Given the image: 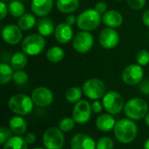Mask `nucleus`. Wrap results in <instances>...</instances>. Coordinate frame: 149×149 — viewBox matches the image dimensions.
Instances as JSON below:
<instances>
[{"mask_svg":"<svg viewBox=\"0 0 149 149\" xmlns=\"http://www.w3.org/2000/svg\"><path fill=\"white\" fill-rule=\"evenodd\" d=\"M113 133L118 141L128 144L135 140L138 134V127L131 119H121L116 122Z\"/></svg>","mask_w":149,"mask_h":149,"instance_id":"1","label":"nucleus"},{"mask_svg":"<svg viewBox=\"0 0 149 149\" xmlns=\"http://www.w3.org/2000/svg\"><path fill=\"white\" fill-rule=\"evenodd\" d=\"M124 112L128 119L140 120L148 113V104L141 98H133L126 103Z\"/></svg>","mask_w":149,"mask_h":149,"instance_id":"2","label":"nucleus"},{"mask_svg":"<svg viewBox=\"0 0 149 149\" xmlns=\"http://www.w3.org/2000/svg\"><path fill=\"white\" fill-rule=\"evenodd\" d=\"M33 101L31 97L26 94H16L10 97L8 102L9 108L17 115H27L33 109Z\"/></svg>","mask_w":149,"mask_h":149,"instance_id":"3","label":"nucleus"},{"mask_svg":"<svg viewBox=\"0 0 149 149\" xmlns=\"http://www.w3.org/2000/svg\"><path fill=\"white\" fill-rule=\"evenodd\" d=\"M101 17L94 9H88L81 12L77 17L78 27L86 31L95 30L100 24Z\"/></svg>","mask_w":149,"mask_h":149,"instance_id":"4","label":"nucleus"},{"mask_svg":"<svg viewBox=\"0 0 149 149\" xmlns=\"http://www.w3.org/2000/svg\"><path fill=\"white\" fill-rule=\"evenodd\" d=\"M23 52L30 56L39 54L45 46V40L40 34H31L27 36L22 42Z\"/></svg>","mask_w":149,"mask_h":149,"instance_id":"5","label":"nucleus"},{"mask_svg":"<svg viewBox=\"0 0 149 149\" xmlns=\"http://www.w3.org/2000/svg\"><path fill=\"white\" fill-rule=\"evenodd\" d=\"M64 132L59 128L52 127L46 129L43 135V143L47 149H62L65 143Z\"/></svg>","mask_w":149,"mask_h":149,"instance_id":"6","label":"nucleus"},{"mask_svg":"<svg viewBox=\"0 0 149 149\" xmlns=\"http://www.w3.org/2000/svg\"><path fill=\"white\" fill-rule=\"evenodd\" d=\"M102 104L107 112L112 115L118 114L125 107L122 96L115 91L107 93L102 98Z\"/></svg>","mask_w":149,"mask_h":149,"instance_id":"7","label":"nucleus"},{"mask_svg":"<svg viewBox=\"0 0 149 149\" xmlns=\"http://www.w3.org/2000/svg\"><path fill=\"white\" fill-rule=\"evenodd\" d=\"M82 90L87 98L93 100L103 98L107 93L105 83L99 79H90L86 80L82 86Z\"/></svg>","mask_w":149,"mask_h":149,"instance_id":"8","label":"nucleus"},{"mask_svg":"<svg viewBox=\"0 0 149 149\" xmlns=\"http://www.w3.org/2000/svg\"><path fill=\"white\" fill-rule=\"evenodd\" d=\"M144 72L141 65L133 64L126 67L122 72V80L128 86H135L143 80Z\"/></svg>","mask_w":149,"mask_h":149,"instance_id":"9","label":"nucleus"},{"mask_svg":"<svg viewBox=\"0 0 149 149\" xmlns=\"http://www.w3.org/2000/svg\"><path fill=\"white\" fill-rule=\"evenodd\" d=\"M92 106L86 100H79L75 103L72 110V118L77 124H86L92 115Z\"/></svg>","mask_w":149,"mask_h":149,"instance_id":"10","label":"nucleus"},{"mask_svg":"<svg viewBox=\"0 0 149 149\" xmlns=\"http://www.w3.org/2000/svg\"><path fill=\"white\" fill-rule=\"evenodd\" d=\"M93 42L94 38L93 35L88 31H83L81 32H79L74 37L72 41V46L77 52L80 53H86L92 49Z\"/></svg>","mask_w":149,"mask_h":149,"instance_id":"11","label":"nucleus"},{"mask_svg":"<svg viewBox=\"0 0 149 149\" xmlns=\"http://www.w3.org/2000/svg\"><path fill=\"white\" fill-rule=\"evenodd\" d=\"M31 99L33 103L40 107H45L50 106L53 101L52 92L45 86H40L36 88L31 93Z\"/></svg>","mask_w":149,"mask_h":149,"instance_id":"12","label":"nucleus"},{"mask_svg":"<svg viewBox=\"0 0 149 149\" xmlns=\"http://www.w3.org/2000/svg\"><path fill=\"white\" fill-rule=\"evenodd\" d=\"M99 41L103 48L113 49L118 45L120 36L113 28H105L100 33Z\"/></svg>","mask_w":149,"mask_h":149,"instance_id":"13","label":"nucleus"},{"mask_svg":"<svg viewBox=\"0 0 149 149\" xmlns=\"http://www.w3.org/2000/svg\"><path fill=\"white\" fill-rule=\"evenodd\" d=\"M71 149H96V142L90 135L79 133L71 140Z\"/></svg>","mask_w":149,"mask_h":149,"instance_id":"14","label":"nucleus"},{"mask_svg":"<svg viewBox=\"0 0 149 149\" xmlns=\"http://www.w3.org/2000/svg\"><path fill=\"white\" fill-rule=\"evenodd\" d=\"M3 39L9 45H17L18 44L23 37L21 29L19 26L14 24L6 25L2 31Z\"/></svg>","mask_w":149,"mask_h":149,"instance_id":"15","label":"nucleus"},{"mask_svg":"<svg viewBox=\"0 0 149 149\" xmlns=\"http://www.w3.org/2000/svg\"><path fill=\"white\" fill-rule=\"evenodd\" d=\"M56 40L60 44H67L73 36V31L67 23H61L57 25L54 31Z\"/></svg>","mask_w":149,"mask_h":149,"instance_id":"16","label":"nucleus"},{"mask_svg":"<svg viewBox=\"0 0 149 149\" xmlns=\"http://www.w3.org/2000/svg\"><path fill=\"white\" fill-rule=\"evenodd\" d=\"M53 6V0H32L31 10L38 17H45L50 13Z\"/></svg>","mask_w":149,"mask_h":149,"instance_id":"17","label":"nucleus"},{"mask_svg":"<svg viewBox=\"0 0 149 149\" xmlns=\"http://www.w3.org/2000/svg\"><path fill=\"white\" fill-rule=\"evenodd\" d=\"M116 124L114 117L110 113H103L96 119V127L102 132H109L114 128Z\"/></svg>","mask_w":149,"mask_h":149,"instance_id":"18","label":"nucleus"},{"mask_svg":"<svg viewBox=\"0 0 149 149\" xmlns=\"http://www.w3.org/2000/svg\"><path fill=\"white\" fill-rule=\"evenodd\" d=\"M102 21L109 28H117L121 25L123 22V17L119 11L112 10L104 13L102 17Z\"/></svg>","mask_w":149,"mask_h":149,"instance_id":"19","label":"nucleus"},{"mask_svg":"<svg viewBox=\"0 0 149 149\" xmlns=\"http://www.w3.org/2000/svg\"><path fill=\"white\" fill-rule=\"evenodd\" d=\"M9 128L16 135H22L26 132L27 124L25 120L21 116H14L9 122Z\"/></svg>","mask_w":149,"mask_h":149,"instance_id":"20","label":"nucleus"},{"mask_svg":"<svg viewBox=\"0 0 149 149\" xmlns=\"http://www.w3.org/2000/svg\"><path fill=\"white\" fill-rule=\"evenodd\" d=\"M38 31L43 37H48L55 31L53 22L47 17L41 18L38 22Z\"/></svg>","mask_w":149,"mask_h":149,"instance_id":"21","label":"nucleus"},{"mask_svg":"<svg viewBox=\"0 0 149 149\" xmlns=\"http://www.w3.org/2000/svg\"><path fill=\"white\" fill-rule=\"evenodd\" d=\"M3 149H28V143L21 135L12 136L4 143Z\"/></svg>","mask_w":149,"mask_h":149,"instance_id":"22","label":"nucleus"},{"mask_svg":"<svg viewBox=\"0 0 149 149\" xmlns=\"http://www.w3.org/2000/svg\"><path fill=\"white\" fill-rule=\"evenodd\" d=\"M57 8L63 13H71L75 11L79 4V0H57Z\"/></svg>","mask_w":149,"mask_h":149,"instance_id":"23","label":"nucleus"},{"mask_svg":"<svg viewBox=\"0 0 149 149\" xmlns=\"http://www.w3.org/2000/svg\"><path fill=\"white\" fill-rule=\"evenodd\" d=\"M24 52H16L12 55L10 58V65L13 69L16 70H22L25 67L28 63V58Z\"/></svg>","mask_w":149,"mask_h":149,"instance_id":"24","label":"nucleus"},{"mask_svg":"<svg viewBox=\"0 0 149 149\" xmlns=\"http://www.w3.org/2000/svg\"><path fill=\"white\" fill-rule=\"evenodd\" d=\"M13 68L6 63L0 64V82L2 85L9 83L13 79Z\"/></svg>","mask_w":149,"mask_h":149,"instance_id":"25","label":"nucleus"},{"mask_svg":"<svg viewBox=\"0 0 149 149\" xmlns=\"http://www.w3.org/2000/svg\"><path fill=\"white\" fill-rule=\"evenodd\" d=\"M36 23V18L33 14L31 13H26L24 14L22 17H19L18 19V26L21 30L23 31H28L33 28Z\"/></svg>","mask_w":149,"mask_h":149,"instance_id":"26","label":"nucleus"},{"mask_svg":"<svg viewBox=\"0 0 149 149\" xmlns=\"http://www.w3.org/2000/svg\"><path fill=\"white\" fill-rule=\"evenodd\" d=\"M64 56H65L64 50L58 46H52L46 52V58L52 63L60 62L64 58Z\"/></svg>","mask_w":149,"mask_h":149,"instance_id":"27","label":"nucleus"},{"mask_svg":"<svg viewBox=\"0 0 149 149\" xmlns=\"http://www.w3.org/2000/svg\"><path fill=\"white\" fill-rule=\"evenodd\" d=\"M8 8L10 14L14 17H20L24 14V5L18 0L10 1Z\"/></svg>","mask_w":149,"mask_h":149,"instance_id":"28","label":"nucleus"},{"mask_svg":"<svg viewBox=\"0 0 149 149\" xmlns=\"http://www.w3.org/2000/svg\"><path fill=\"white\" fill-rule=\"evenodd\" d=\"M83 90L78 86L69 88L65 93V99L70 103H77L82 97Z\"/></svg>","mask_w":149,"mask_h":149,"instance_id":"29","label":"nucleus"},{"mask_svg":"<svg viewBox=\"0 0 149 149\" xmlns=\"http://www.w3.org/2000/svg\"><path fill=\"white\" fill-rule=\"evenodd\" d=\"M75 124H76V121L74 120L73 118L66 117V118L62 119V120L59 121L58 128H59L62 132L67 133V132L72 131V130L74 128Z\"/></svg>","mask_w":149,"mask_h":149,"instance_id":"30","label":"nucleus"},{"mask_svg":"<svg viewBox=\"0 0 149 149\" xmlns=\"http://www.w3.org/2000/svg\"><path fill=\"white\" fill-rule=\"evenodd\" d=\"M113 141L109 137H102L96 143V149H113Z\"/></svg>","mask_w":149,"mask_h":149,"instance_id":"31","label":"nucleus"},{"mask_svg":"<svg viewBox=\"0 0 149 149\" xmlns=\"http://www.w3.org/2000/svg\"><path fill=\"white\" fill-rule=\"evenodd\" d=\"M13 80L17 85H24L28 81V74L22 70H17L13 74Z\"/></svg>","mask_w":149,"mask_h":149,"instance_id":"32","label":"nucleus"},{"mask_svg":"<svg viewBox=\"0 0 149 149\" xmlns=\"http://www.w3.org/2000/svg\"><path fill=\"white\" fill-rule=\"evenodd\" d=\"M136 61L138 65L144 66L149 64V52L146 50L140 51L136 55Z\"/></svg>","mask_w":149,"mask_h":149,"instance_id":"33","label":"nucleus"},{"mask_svg":"<svg viewBox=\"0 0 149 149\" xmlns=\"http://www.w3.org/2000/svg\"><path fill=\"white\" fill-rule=\"evenodd\" d=\"M12 131L10 129H7L6 127H2L0 128V144L4 145V143L12 137Z\"/></svg>","mask_w":149,"mask_h":149,"instance_id":"34","label":"nucleus"},{"mask_svg":"<svg viewBox=\"0 0 149 149\" xmlns=\"http://www.w3.org/2000/svg\"><path fill=\"white\" fill-rule=\"evenodd\" d=\"M127 3L132 9L140 10L145 6L146 0H127Z\"/></svg>","mask_w":149,"mask_h":149,"instance_id":"35","label":"nucleus"},{"mask_svg":"<svg viewBox=\"0 0 149 149\" xmlns=\"http://www.w3.org/2000/svg\"><path fill=\"white\" fill-rule=\"evenodd\" d=\"M140 91L144 95H149V79H144L140 83Z\"/></svg>","mask_w":149,"mask_h":149,"instance_id":"36","label":"nucleus"},{"mask_svg":"<svg viewBox=\"0 0 149 149\" xmlns=\"http://www.w3.org/2000/svg\"><path fill=\"white\" fill-rule=\"evenodd\" d=\"M107 4L104 3V2H99L95 4V7H94V10L100 13V14H104L105 12H107Z\"/></svg>","mask_w":149,"mask_h":149,"instance_id":"37","label":"nucleus"},{"mask_svg":"<svg viewBox=\"0 0 149 149\" xmlns=\"http://www.w3.org/2000/svg\"><path fill=\"white\" fill-rule=\"evenodd\" d=\"M103 107H104L103 104L100 103V101H98V100H94L93 102V104H92V110L95 113H101V111L103 109Z\"/></svg>","mask_w":149,"mask_h":149,"instance_id":"38","label":"nucleus"},{"mask_svg":"<svg viewBox=\"0 0 149 149\" xmlns=\"http://www.w3.org/2000/svg\"><path fill=\"white\" fill-rule=\"evenodd\" d=\"M8 11H9V8L7 7V5L5 4V3L3 1H1V3H0V18L3 19L6 17Z\"/></svg>","mask_w":149,"mask_h":149,"instance_id":"39","label":"nucleus"},{"mask_svg":"<svg viewBox=\"0 0 149 149\" xmlns=\"http://www.w3.org/2000/svg\"><path fill=\"white\" fill-rule=\"evenodd\" d=\"M24 140L25 141L28 143V144H33L36 140H37V137H36V134H33V133H28L25 137H24Z\"/></svg>","mask_w":149,"mask_h":149,"instance_id":"40","label":"nucleus"},{"mask_svg":"<svg viewBox=\"0 0 149 149\" xmlns=\"http://www.w3.org/2000/svg\"><path fill=\"white\" fill-rule=\"evenodd\" d=\"M77 22V18H76V17L74 16V15H68L67 17H66V22L65 23H67L68 24H70L71 26L72 25H73L75 23Z\"/></svg>","mask_w":149,"mask_h":149,"instance_id":"41","label":"nucleus"},{"mask_svg":"<svg viewBox=\"0 0 149 149\" xmlns=\"http://www.w3.org/2000/svg\"><path fill=\"white\" fill-rule=\"evenodd\" d=\"M142 20H143L144 24L149 27V9L144 12L143 17H142Z\"/></svg>","mask_w":149,"mask_h":149,"instance_id":"42","label":"nucleus"},{"mask_svg":"<svg viewBox=\"0 0 149 149\" xmlns=\"http://www.w3.org/2000/svg\"><path fill=\"white\" fill-rule=\"evenodd\" d=\"M144 149H149V138L144 143Z\"/></svg>","mask_w":149,"mask_h":149,"instance_id":"43","label":"nucleus"},{"mask_svg":"<svg viewBox=\"0 0 149 149\" xmlns=\"http://www.w3.org/2000/svg\"><path fill=\"white\" fill-rule=\"evenodd\" d=\"M145 122H146L147 126L149 127V113L147 114V116H146V118H145Z\"/></svg>","mask_w":149,"mask_h":149,"instance_id":"44","label":"nucleus"},{"mask_svg":"<svg viewBox=\"0 0 149 149\" xmlns=\"http://www.w3.org/2000/svg\"><path fill=\"white\" fill-rule=\"evenodd\" d=\"M33 149H47V148H33Z\"/></svg>","mask_w":149,"mask_h":149,"instance_id":"45","label":"nucleus"},{"mask_svg":"<svg viewBox=\"0 0 149 149\" xmlns=\"http://www.w3.org/2000/svg\"><path fill=\"white\" fill-rule=\"evenodd\" d=\"M1 1H3V2H5V1H10V0H1Z\"/></svg>","mask_w":149,"mask_h":149,"instance_id":"46","label":"nucleus"},{"mask_svg":"<svg viewBox=\"0 0 149 149\" xmlns=\"http://www.w3.org/2000/svg\"><path fill=\"white\" fill-rule=\"evenodd\" d=\"M118 1H121V0H118Z\"/></svg>","mask_w":149,"mask_h":149,"instance_id":"47","label":"nucleus"}]
</instances>
